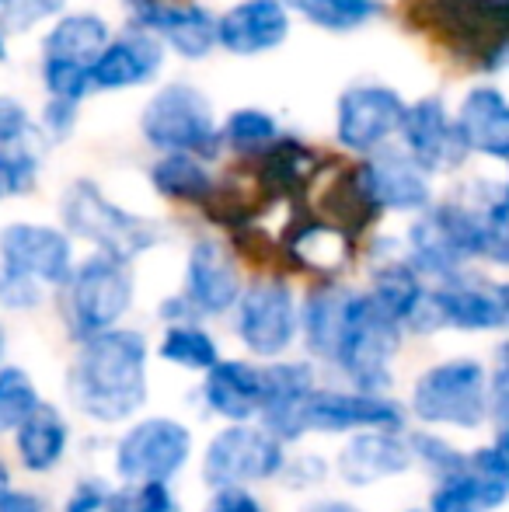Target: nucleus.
<instances>
[{"label":"nucleus","instance_id":"39448f33","mask_svg":"<svg viewBox=\"0 0 509 512\" xmlns=\"http://www.w3.org/2000/svg\"><path fill=\"white\" fill-rule=\"evenodd\" d=\"M485 359L447 356L415 373L408 387V422L450 432L489 429V391H485Z\"/></svg>","mask_w":509,"mask_h":512},{"label":"nucleus","instance_id":"a19ab883","mask_svg":"<svg viewBox=\"0 0 509 512\" xmlns=\"http://www.w3.org/2000/svg\"><path fill=\"white\" fill-rule=\"evenodd\" d=\"M84 63L53 60V56H39V84L46 98H63V102L84 105L91 98V81Z\"/></svg>","mask_w":509,"mask_h":512},{"label":"nucleus","instance_id":"6e6552de","mask_svg":"<svg viewBox=\"0 0 509 512\" xmlns=\"http://www.w3.org/2000/svg\"><path fill=\"white\" fill-rule=\"evenodd\" d=\"M401 255L426 283H440L471 265H482V230L471 206L454 192L447 199H433L405 227Z\"/></svg>","mask_w":509,"mask_h":512},{"label":"nucleus","instance_id":"603ef678","mask_svg":"<svg viewBox=\"0 0 509 512\" xmlns=\"http://www.w3.org/2000/svg\"><path fill=\"white\" fill-rule=\"evenodd\" d=\"M157 321L161 324H178V321H199L196 310L189 307V300L182 297V293H171V297H164L161 304H157Z\"/></svg>","mask_w":509,"mask_h":512},{"label":"nucleus","instance_id":"5701e85b","mask_svg":"<svg viewBox=\"0 0 509 512\" xmlns=\"http://www.w3.org/2000/svg\"><path fill=\"white\" fill-rule=\"evenodd\" d=\"M405 429L349 432L332 460L335 478L346 488H374V485H384V481L405 478L408 471H415Z\"/></svg>","mask_w":509,"mask_h":512},{"label":"nucleus","instance_id":"b1692460","mask_svg":"<svg viewBox=\"0 0 509 512\" xmlns=\"http://www.w3.org/2000/svg\"><path fill=\"white\" fill-rule=\"evenodd\" d=\"M293 35V14L283 0H234L217 14V49L238 60L269 56Z\"/></svg>","mask_w":509,"mask_h":512},{"label":"nucleus","instance_id":"cd10ccee","mask_svg":"<svg viewBox=\"0 0 509 512\" xmlns=\"http://www.w3.org/2000/svg\"><path fill=\"white\" fill-rule=\"evenodd\" d=\"M70 443H74L70 418L53 401H39V405L21 418L18 429L11 432L14 460H18L21 471L35 474V478H46V474L60 471L70 453Z\"/></svg>","mask_w":509,"mask_h":512},{"label":"nucleus","instance_id":"5fc2aeb1","mask_svg":"<svg viewBox=\"0 0 509 512\" xmlns=\"http://www.w3.org/2000/svg\"><path fill=\"white\" fill-rule=\"evenodd\" d=\"M7 363V335H4V324H0V366Z\"/></svg>","mask_w":509,"mask_h":512},{"label":"nucleus","instance_id":"a211bd4d","mask_svg":"<svg viewBox=\"0 0 509 512\" xmlns=\"http://www.w3.org/2000/svg\"><path fill=\"white\" fill-rule=\"evenodd\" d=\"M77 262V241L60 223L11 220L0 227V265L56 293Z\"/></svg>","mask_w":509,"mask_h":512},{"label":"nucleus","instance_id":"f704fd0d","mask_svg":"<svg viewBox=\"0 0 509 512\" xmlns=\"http://www.w3.org/2000/svg\"><path fill=\"white\" fill-rule=\"evenodd\" d=\"M293 18L328 35H353L387 14L384 0H283Z\"/></svg>","mask_w":509,"mask_h":512},{"label":"nucleus","instance_id":"c756f323","mask_svg":"<svg viewBox=\"0 0 509 512\" xmlns=\"http://www.w3.org/2000/svg\"><path fill=\"white\" fill-rule=\"evenodd\" d=\"M461 203L471 206L482 230V265L503 272L509 265V189L503 178H468L454 192Z\"/></svg>","mask_w":509,"mask_h":512},{"label":"nucleus","instance_id":"20e7f679","mask_svg":"<svg viewBox=\"0 0 509 512\" xmlns=\"http://www.w3.org/2000/svg\"><path fill=\"white\" fill-rule=\"evenodd\" d=\"M509 328V286L485 276L475 265L440 283H429L422 304L405 321V335L429 338L440 331L457 335H503Z\"/></svg>","mask_w":509,"mask_h":512},{"label":"nucleus","instance_id":"f8f14e48","mask_svg":"<svg viewBox=\"0 0 509 512\" xmlns=\"http://www.w3.org/2000/svg\"><path fill=\"white\" fill-rule=\"evenodd\" d=\"M196 439L175 415H136L112 446V474L119 481H175L189 467Z\"/></svg>","mask_w":509,"mask_h":512},{"label":"nucleus","instance_id":"f257e3e1","mask_svg":"<svg viewBox=\"0 0 509 512\" xmlns=\"http://www.w3.org/2000/svg\"><path fill=\"white\" fill-rule=\"evenodd\" d=\"M67 401L95 425H126L150 401V338L116 324L74 342Z\"/></svg>","mask_w":509,"mask_h":512},{"label":"nucleus","instance_id":"9b49d317","mask_svg":"<svg viewBox=\"0 0 509 512\" xmlns=\"http://www.w3.org/2000/svg\"><path fill=\"white\" fill-rule=\"evenodd\" d=\"M290 446L279 443L258 422H224L203 446L199 481L206 488H258L272 485L286 464Z\"/></svg>","mask_w":509,"mask_h":512},{"label":"nucleus","instance_id":"c9c22d12","mask_svg":"<svg viewBox=\"0 0 509 512\" xmlns=\"http://www.w3.org/2000/svg\"><path fill=\"white\" fill-rule=\"evenodd\" d=\"M154 352L161 363L178 366V370H185V373H206L220 356H224L217 335L206 328V321L164 324Z\"/></svg>","mask_w":509,"mask_h":512},{"label":"nucleus","instance_id":"4be33fe9","mask_svg":"<svg viewBox=\"0 0 509 512\" xmlns=\"http://www.w3.org/2000/svg\"><path fill=\"white\" fill-rule=\"evenodd\" d=\"M318 384V366L307 356H279L265 363V401L255 422L265 425L279 443L297 446L307 439L304 429V405L307 394Z\"/></svg>","mask_w":509,"mask_h":512},{"label":"nucleus","instance_id":"49530a36","mask_svg":"<svg viewBox=\"0 0 509 512\" xmlns=\"http://www.w3.org/2000/svg\"><path fill=\"white\" fill-rule=\"evenodd\" d=\"M77 122H81V105L63 102V98H46L39 115H35V126H39L42 140H46L49 147L67 143L70 136L77 133Z\"/></svg>","mask_w":509,"mask_h":512},{"label":"nucleus","instance_id":"9d476101","mask_svg":"<svg viewBox=\"0 0 509 512\" xmlns=\"http://www.w3.org/2000/svg\"><path fill=\"white\" fill-rule=\"evenodd\" d=\"M300 290L283 272H255L245 276L238 300L231 307V331L252 359H279L297 349Z\"/></svg>","mask_w":509,"mask_h":512},{"label":"nucleus","instance_id":"1a4fd4ad","mask_svg":"<svg viewBox=\"0 0 509 512\" xmlns=\"http://www.w3.org/2000/svg\"><path fill=\"white\" fill-rule=\"evenodd\" d=\"M450 56L496 81L509 67V0H419Z\"/></svg>","mask_w":509,"mask_h":512},{"label":"nucleus","instance_id":"de8ad7c7","mask_svg":"<svg viewBox=\"0 0 509 512\" xmlns=\"http://www.w3.org/2000/svg\"><path fill=\"white\" fill-rule=\"evenodd\" d=\"M464 467L485 474V478L509 481V429H492L489 443L464 450Z\"/></svg>","mask_w":509,"mask_h":512},{"label":"nucleus","instance_id":"6e6d98bb","mask_svg":"<svg viewBox=\"0 0 509 512\" xmlns=\"http://www.w3.org/2000/svg\"><path fill=\"white\" fill-rule=\"evenodd\" d=\"M0 63H7V35L0 32Z\"/></svg>","mask_w":509,"mask_h":512},{"label":"nucleus","instance_id":"ddd939ff","mask_svg":"<svg viewBox=\"0 0 509 512\" xmlns=\"http://www.w3.org/2000/svg\"><path fill=\"white\" fill-rule=\"evenodd\" d=\"M346 178L353 185L360 206L374 220L394 213V216H415L436 199L433 175L422 171L398 143L374 150L367 157H356L353 168H346Z\"/></svg>","mask_w":509,"mask_h":512},{"label":"nucleus","instance_id":"e433bc0d","mask_svg":"<svg viewBox=\"0 0 509 512\" xmlns=\"http://www.w3.org/2000/svg\"><path fill=\"white\" fill-rule=\"evenodd\" d=\"M283 126H279L276 112L262 105H241L220 119V143H224V154H234L241 161H252L262 154L265 147L279 140Z\"/></svg>","mask_w":509,"mask_h":512},{"label":"nucleus","instance_id":"c85d7f7f","mask_svg":"<svg viewBox=\"0 0 509 512\" xmlns=\"http://www.w3.org/2000/svg\"><path fill=\"white\" fill-rule=\"evenodd\" d=\"M349 290H353V286H346L342 279H314V283L300 293L297 345L304 349V356L311 359L314 366H328V359H332Z\"/></svg>","mask_w":509,"mask_h":512},{"label":"nucleus","instance_id":"0eeeda50","mask_svg":"<svg viewBox=\"0 0 509 512\" xmlns=\"http://www.w3.org/2000/svg\"><path fill=\"white\" fill-rule=\"evenodd\" d=\"M136 129H140L143 147L154 154L182 150V154H196L210 164L224 157L220 115L210 95L192 81H164L161 88L150 91V98L140 108Z\"/></svg>","mask_w":509,"mask_h":512},{"label":"nucleus","instance_id":"4c0bfd02","mask_svg":"<svg viewBox=\"0 0 509 512\" xmlns=\"http://www.w3.org/2000/svg\"><path fill=\"white\" fill-rule=\"evenodd\" d=\"M405 439H408V453H412V467H419L433 481L447 478V474L464 467V450L454 439L440 436V429L415 425V429H405Z\"/></svg>","mask_w":509,"mask_h":512},{"label":"nucleus","instance_id":"2f4dec72","mask_svg":"<svg viewBox=\"0 0 509 512\" xmlns=\"http://www.w3.org/2000/svg\"><path fill=\"white\" fill-rule=\"evenodd\" d=\"M112 25L105 14L98 11H63L46 25L39 39V56H53V60H70L91 67L102 46L109 42Z\"/></svg>","mask_w":509,"mask_h":512},{"label":"nucleus","instance_id":"a878e982","mask_svg":"<svg viewBox=\"0 0 509 512\" xmlns=\"http://www.w3.org/2000/svg\"><path fill=\"white\" fill-rule=\"evenodd\" d=\"M450 119L468 157H485L492 164L509 161V98L496 81L464 91Z\"/></svg>","mask_w":509,"mask_h":512},{"label":"nucleus","instance_id":"393cba45","mask_svg":"<svg viewBox=\"0 0 509 512\" xmlns=\"http://www.w3.org/2000/svg\"><path fill=\"white\" fill-rule=\"evenodd\" d=\"M199 401L220 422H255L265 401V363L252 356H220L199 373Z\"/></svg>","mask_w":509,"mask_h":512},{"label":"nucleus","instance_id":"412c9836","mask_svg":"<svg viewBox=\"0 0 509 512\" xmlns=\"http://www.w3.org/2000/svg\"><path fill=\"white\" fill-rule=\"evenodd\" d=\"M49 143L25 102L0 95V203L39 189Z\"/></svg>","mask_w":509,"mask_h":512},{"label":"nucleus","instance_id":"423d86ee","mask_svg":"<svg viewBox=\"0 0 509 512\" xmlns=\"http://www.w3.org/2000/svg\"><path fill=\"white\" fill-rule=\"evenodd\" d=\"M53 297L70 342H81V338L98 335L105 328H116V324L126 321L136 304L133 262L91 251V255L77 258L67 283Z\"/></svg>","mask_w":509,"mask_h":512},{"label":"nucleus","instance_id":"58836bf2","mask_svg":"<svg viewBox=\"0 0 509 512\" xmlns=\"http://www.w3.org/2000/svg\"><path fill=\"white\" fill-rule=\"evenodd\" d=\"M39 401H42V391L25 366H18V363L0 366V439L11 436L21 425V418L39 405Z\"/></svg>","mask_w":509,"mask_h":512},{"label":"nucleus","instance_id":"7c9ffc66","mask_svg":"<svg viewBox=\"0 0 509 512\" xmlns=\"http://www.w3.org/2000/svg\"><path fill=\"white\" fill-rule=\"evenodd\" d=\"M147 182L164 203L192 206V209H203L220 189V178L213 171V164L196 154H182V150L157 154L154 164L147 168Z\"/></svg>","mask_w":509,"mask_h":512},{"label":"nucleus","instance_id":"aec40b11","mask_svg":"<svg viewBox=\"0 0 509 512\" xmlns=\"http://www.w3.org/2000/svg\"><path fill=\"white\" fill-rule=\"evenodd\" d=\"M164 63H168V53L161 42L126 21L119 32L109 35L102 53L91 60V95H123V91L150 88L161 77Z\"/></svg>","mask_w":509,"mask_h":512},{"label":"nucleus","instance_id":"bb28decb","mask_svg":"<svg viewBox=\"0 0 509 512\" xmlns=\"http://www.w3.org/2000/svg\"><path fill=\"white\" fill-rule=\"evenodd\" d=\"M283 251L297 269L311 272L314 279H339L353 262V230L328 216H307L283 234Z\"/></svg>","mask_w":509,"mask_h":512},{"label":"nucleus","instance_id":"4468645a","mask_svg":"<svg viewBox=\"0 0 509 512\" xmlns=\"http://www.w3.org/2000/svg\"><path fill=\"white\" fill-rule=\"evenodd\" d=\"M126 21L150 32L182 63H203L217 53V14L199 0H119Z\"/></svg>","mask_w":509,"mask_h":512},{"label":"nucleus","instance_id":"c03bdc74","mask_svg":"<svg viewBox=\"0 0 509 512\" xmlns=\"http://www.w3.org/2000/svg\"><path fill=\"white\" fill-rule=\"evenodd\" d=\"M485 391H489V429H509V345L492 349V363H485Z\"/></svg>","mask_w":509,"mask_h":512},{"label":"nucleus","instance_id":"f3484780","mask_svg":"<svg viewBox=\"0 0 509 512\" xmlns=\"http://www.w3.org/2000/svg\"><path fill=\"white\" fill-rule=\"evenodd\" d=\"M241 286H245V269H241L238 248L213 234L192 237L178 293L189 300L199 321H217V317L231 314Z\"/></svg>","mask_w":509,"mask_h":512},{"label":"nucleus","instance_id":"6ab92c4d","mask_svg":"<svg viewBox=\"0 0 509 512\" xmlns=\"http://www.w3.org/2000/svg\"><path fill=\"white\" fill-rule=\"evenodd\" d=\"M394 140H398V147L433 178L461 171L464 164L471 161L454 133L450 105L443 95H419V98H412V102H405Z\"/></svg>","mask_w":509,"mask_h":512},{"label":"nucleus","instance_id":"37998d69","mask_svg":"<svg viewBox=\"0 0 509 512\" xmlns=\"http://www.w3.org/2000/svg\"><path fill=\"white\" fill-rule=\"evenodd\" d=\"M46 300H49L46 286L7 269V265H0V310H7V314H32V310L46 307Z\"/></svg>","mask_w":509,"mask_h":512},{"label":"nucleus","instance_id":"dca6fc26","mask_svg":"<svg viewBox=\"0 0 509 512\" xmlns=\"http://www.w3.org/2000/svg\"><path fill=\"white\" fill-rule=\"evenodd\" d=\"M405 401L394 394L356 391V387L314 384L304 405L307 436H349L360 429H405Z\"/></svg>","mask_w":509,"mask_h":512},{"label":"nucleus","instance_id":"a18cd8bd","mask_svg":"<svg viewBox=\"0 0 509 512\" xmlns=\"http://www.w3.org/2000/svg\"><path fill=\"white\" fill-rule=\"evenodd\" d=\"M328 474H332V464L321 453H286V464L276 481L290 492H314L325 485Z\"/></svg>","mask_w":509,"mask_h":512},{"label":"nucleus","instance_id":"3c124183","mask_svg":"<svg viewBox=\"0 0 509 512\" xmlns=\"http://www.w3.org/2000/svg\"><path fill=\"white\" fill-rule=\"evenodd\" d=\"M0 512H53V506H49V499L42 492L11 485L0 492Z\"/></svg>","mask_w":509,"mask_h":512},{"label":"nucleus","instance_id":"864d4df0","mask_svg":"<svg viewBox=\"0 0 509 512\" xmlns=\"http://www.w3.org/2000/svg\"><path fill=\"white\" fill-rule=\"evenodd\" d=\"M304 512H367V509L356 506L353 499H339V495H325V499L307 502Z\"/></svg>","mask_w":509,"mask_h":512},{"label":"nucleus","instance_id":"79ce46f5","mask_svg":"<svg viewBox=\"0 0 509 512\" xmlns=\"http://www.w3.org/2000/svg\"><path fill=\"white\" fill-rule=\"evenodd\" d=\"M70 0H0V32L28 35L67 11Z\"/></svg>","mask_w":509,"mask_h":512},{"label":"nucleus","instance_id":"2eb2a0df","mask_svg":"<svg viewBox=\"0 0 509 512\" xmlns=\"http://www.w3.org/2000/svg\"><path fill=\"white\" fill-rule=\"evenodd\" d=\"M408 98L384 81H356L335 98V143L353 157L387 147L398 133L401 108Z\"/></svg>","mask_w":509,"mask_h":512},{"label":"nucleus","instance_id":"8fccbe9b","mask_svg":"<svg viewBox=\"0 0 509 512\" xmlns=\"http://www.w3.org/2000/svg\"><path fill=\"white\" fill-rule=\"evenodd\" d=\"M203 512H269L252 488H210Z\"/></svg>","mask_w":509,"mask_h":512},{"label":"nucleus","instance_id":"ea45409f","mask_svg":"<svg viewBox=\"0 0 509 512\" xmlns=\"http://www.w3.org/2000/svg\"><path fill=\"white\" fill-rule=\"evenodd\" d=\"M105 512H182V499L171 481H119Z\"/></svg>","mask_w":509,"mask_h":512},{"label":"nucleus","instance_id":"72a5a7b5","mask_svg":"<svg viewBox=\"0 0 509 512\" xmlns=\"http://www.w3.org/2000/svg\"><path fill=\"white\" fill-rule=\"evenodd\" d=\"M426 290H429V283L405 262V255L370 258L367 293L401 324V328H405V321L415 314V307L422 304Z\"/></svg>","mask_w":509,"mask_h":512},{"label":"nucleus","instance_id":"7ed1b4c3","mask_svg":"<svg viewBox=\"0 0 509 512\" xmlns=\"http://www.w3.org/2000/svg\"><path fill=\"white\" fill-rule=\"evenodd\" d=\"M401 345L405 328L367 290H349L328 370L356 391L391 394L398 384Z\"/></svg>","mask_w":509,"mask_h":512},{"label":"nucleus","instance_id":"f03ea898","mask_svg":"<svg viewBox=\"0 0 509 512\" xmlns=\"http://www.w3.org/2000/svg\"><path fill=\"white\" fill-rule=\"evenodd\" d=\"M56 216L74 241L123 262H136L168 241V227L157 216L133 213L129 206L116 203L95 178L67 182L56 203Z\"/></svg>","mask_w":509,"mask_h":512},{"label":"nucleus","instance_id":"473e14b6","mask_svg":"<svg viewBox=\"0 0 509 512\" xmlns=\"http://www.w3.org/2000/svg\"><path fill=\"white\" fill-rule=\"evenodd\" d=\"M509 502V481L485 478V474L461 467L447 478L433 481L426 495V512H499Z\"/></svg>","mask_w":509,"mask_h":512},{"label":"nucleus","instance_id":"4d7b16f0","mask_svg":"<svg viewBox=\"0 0 509 512\" xmlns=\"http://www.w3.org/2000/svg\"><path fill=\"white\" fill-rule=\"evenodd\" d=\"M398 512H426V509H398Z\"/></svg>","mask_w":509,"mask_h":512},{"label":"nucleus","instance_id":"09e8293b","mask_svg":"<svg viewBox=\"0 0 509 512\" xmlns=\"http://www.w3.org/2000/svg\"><path fill=\"white\" fill-rule=\"evenodd\" d=\"M112 481L102 478V474H88V478H77L70 485L67 499H63L60 512H105V502H109Z\"/></svg>","mask_w":509,"mask_h":512}]
</instances>
